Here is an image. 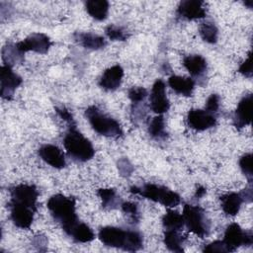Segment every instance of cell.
<instances>
[{"label": "cell", "instance_id": "ffe728a7", "mask_svg": "<svg viewBox=\"0 0 253 253\" xmlns=\"http://www.w3.org/2000/svg\"><path fill=\"white\" fill-rule=\"evenodd\" d=\"M243 202L240 193H228L220 197L222 211L228 215H236Z\"/></svg>", "mask_w": 253, "mask_h": 253}, {"label": "cell", "instance_id": "7a4b0ae2", "mask_svg": "<svg viewBox=\"0 0 253 253\" xmlns=\"http://www.w3.org/2000/svg\"><path fill=\"white\" fill-rule=\"evenodd\" d=\"M98 237L106 246L121 248L125 251L134 252L142 247V236L134 230H124L120 227L105 226L100 229Z\"/></svg>", "mask_w": 253, "mask_h": 253}, {"label": "cell", "instance_id": "44dd1931", "mask_svg": "<svg viewBox=\"0 0 253 253\" xmlns=\"http://www.w3.org/2000/svg\"><path fill=\"white\" fill-rule=\"evenodd\" d=\"M74 39L82 46L89 48V49H100V48H103L107 44V42L103 37L94 35L91 33L76 32L74 34Z\"/></svg>", "mask_w": 253, "mask_h": 253}, {"label": "cell", "instance_id": "8fae6325", "mask_svg": "<svg viewBox=\"0 0 253 253\" xmlns=\"http://www.w3.org/2000/svg\"><path fill=\"white\" fill-rule=\"evenodd\" d=\"M149 101L151 110L158 115H161L169 110L170 103L167 99L165 92V83L162 79H157L154 82L151 89Z\"/></svg>", "mask_w": 253, "mask_h": 253}, {"label": "cell", "instance_id": "5b68a950", "mask_svg": "<svg viewBox=\"0 0 253 253\" xmlns=\"http://www.w3.org/2000/svg\"><path fill=\"white\" fill-rule=\"evenodd\" d=\"M130 192L132 194L139 195V196H141L145 199L151 200L153 202L160 203L163 206L169 207V208L176 207L181 202V198L176 192L171 191L170 189H168L166 187L152 184V183L145 184L141 188L132 186L130 188Z\"/></svg>", "mask_w": 253, "mask_h": 253}, {"label": "cell", "instance_id": "e575fe53", "mask_svg": "<svg viewBox=\"0 0 253 253\" xmlns=\"http://www.w3.org/2000/svg\"><path fill=\"white\" fill-rule=\"evenodd\" d=\"M204 252H227L222 240H215L210 244L205 245Z\"/></svg>", "mask_w": 253, "mask_h": 253}, {"label": "cell", "instance_id": "9c48e42d", "mask_svg": "<svg viewBox=\"0 0 253 253\" xmlns=\"http://www.w3.org/2000/svg\"><path fill=\"white\" fill-rule=\"evenodd\" d=\"M0 82L1 97L5 100H11L16 88L22 84L23 80L17 73L13 71L11 66L4 64L0 68Z\"/></svg>", "mask_w": 253, "mask_h": 253}, {"label": "cell", "instance_id": "2e32d148", "mask_svg": "<svg viewBox=\"0 0 253 253\" xmlns=\"http://www.w3.org/2000/svg\"><path fill=\"white\" fill-rule=\"evenodd\" d=\"M252 120V95H245L238 103L233 116V124L235 127L242 128L249 125Z\"/></svg>", "mask_w": 253, "mask_h": 253}, {"label": "cell", "instance_id": "f35d334b", "mask_svg": "<svg viewBox=\"0 0 253 253\" xmlns=\"http://www.w3.org/2000/svg\"><path fill=\"white\" fill-rule=\"evenodd\" d=\"M206 194V188L203 187V186H199L196 190V194H195V197L196 198H201L203 197L204 195Z\"/></svg>", "mask_w": 253, "mask_h": 253}, {"label": "cell", "instance_id": "f546056e", "mask_svg": "<svg viewBox=\"0 0 253 253\" xmlns=\"http://www.w3.org/2000/svg\"><path fill=\"white\" fill-rule=\"evenodd\" d=\"M239 166L245 177L248 179V182H252V154L251 153H246L242 155L239 159Z\"/></svg>", "mask_w": 253, "mask_h": 253}, {"label": "cell", "instance_id": "6da1fadb", "mask_svg": "<svg viewBox=\"0 0 253 253\" xmlns=\"http://www.w3.org/2000/svg\"><path fill=\"white\" fill-rule=\"evenodd\" d=\"M46 206L52 217L60 223L65 233L70 235L73 228L80 222L75 211L74 198L56 194L48 199Z\"/></svg>", "mask_w": 253, "mask_h": 253}, {"label": "cell", "instance_id": "f1b7e54d", "mask_svg": "<svg viewBox=\"0 0 253 253\" xmlns=\"http://www.w3.org/2000/svg\"><path fill=\"white\" fill-rule=\"evenodd\" d=\"M202 39L209 43H215L218 37V30L212 22H204L199 28Z\"/></svg>", "mask_w": 253, "mask_h": 253}, {"label": "cell", "instance_id": "ac0fdd59", "mask_svg": "<svg viewBox=\"0 0 253 253\" xmlns=\"http://www.w3.org/2000/svg\"><path fill=\"white\" fill-rule=\"evenodd\" d=\"M183 65L189 71V73L197 80L205 78L207 73L208 64L206 59L200 54L187 55L183 59Z\"/></svg>", "mask_w": 253, "mask_h": 253}, {"label": "cell", "instance_id": "ba28073f", "mask_svg": "<svg viewBox=\"0 0 253 253\" xmlns=\"http://www.w3.org/2000/svg\"><path fill=\"white\" fill-rule=\"evenodd\" d=\"M11 199L9 203L30 207L37 211V200L39 192L35 185L20 184L10 189Z\"/></svg>", "mask_w": 253, "mask_h": 253}, {"label": "cell", "instance_id": "603a6c76", "mask_svg": "<svg viewBox=\"0 0 253 253\" xmlns=\"http://www.w3.org/2000/svg\"><path fill=\"white\" fill-rule=\"evenodd\" d=\"M2 59L5 65L13 66L14 64L21 63L24 60V52H22L17 44H6L2 48Z\"/></svg>", "mask_w": 253, "mask_h": 253}, {"label": "cell", "instance_id": "8992f818", "mask_svg": "<svg viewBox=\"0 0 253 253\" xmlns=\"http://www.w3.org/2000/svg\"><path fill=\"white\" fill-rule=\"evenodd\" d=\"M183 218L188 229L200 236H207L210 232V222L206 217L205 211L199 206L185 205L183 209Z\"/></svg>", "mask_w": 253, "mask_h": 253}, {"label": "cell", "instance_id": "277c9868", "mask_svg": "<svg viewBox=\"0 0 253 253\" xmlns=\"http://www.w3.org/2000/svg\"><path fill=\"white\" fill-rule=\"evenodd\" d=\"M85 116L92 128L99 134L115 138L123 135L120 124L115 119L104 114L96 106L88 107L85 111Z\"/></svg>", "mask_w": 253, "mask_h": 253}, {"label": "cell", "instance_id": "7c38bea8", "mask_svg": "<svg viewBox=\"0 0 253 253\" xmlns=\"http://www.w3.org/2000/svg\"><path fill=\"white\" fill-rule=\"evenodd\" d=\"M187 124L196 130H206L216 125V117L206 110L192 109L188 113Z\"/></svg>", "mask_w": 253, "mask_h": 253}, {"label": "cell", "instance_id": "3957f363", "mask_svg": "<svg viewBox=\"0 0 253 253\" xmlns=\"http://www.w3.org/2000/svg\"><path fill=\"white\" fill-rule=\"evenodd\" d=\"M63 145L68 155L77 161H88L95 154L91 141L77 130L75 125H70L63 138Z\"/></svg>", "mask_w": 253, "mask_h": 253}, {"label": "cell", "instance_id": "4dcf8cb0", "mask_svg": "<svg viewBox=\"0 0 253 253\" xmlns=\"http://www.w3.org/2000/svg\"><path fill=\"white\" fill-rule=\"evenodd\" d=\"M122 210L124 213L127 216V218L130 220V222H138L139 220V212L137 209V205L131 202H125L121 205Z\"/></svg>", "mask_w": 253, "mask_h": 253}, {"label": "cell", "instance_id": "9a60e30c", "mask_svg": "<svg viewBox=\"0 0 253 253\" xmlns=\"http://www.w3.org/2000/svg\"><path fill=\"white\" fill-rule=\"evenodd\" d=\"M40 157L53 168L61 169L66 165L64 154L59 147L53 144H44L39 148Z\"/></svg>", "mask_w": 253, "mask_h": 253}, {"label": "cell", "instance_id": "d590c367", "mask_svg": "<svg viewBox=\"0 0 253 253\" xmlns=\"http://www.w3.org/2000/svg\"><path fill=\"white\" fill-rule=\"evenodd\" d=\"M238 72L244 75L245 77H251L252 76V61H251V52H249L248 57L241 63V65L238 68Z\"/></svg>", "mask_w": 253, "mask_h": 253}, {"label": "cell", "instance_id": "7402d4cb", "mask_svg": "<svg viewBox=\"0 0 253 253\" xmlns=\"http://www.w3.org/2000/svg\"><path fill=\"white\" fill-rule=\"evenodd\" d=\"M87 13L98 21H103L109 13V2L106 0H88L85 2Z\"/></svg>", "mask_w": 253, "mask_h": 253}, {"label": "cell", "instance_id": "d6986e66", "mask_svg": "<svg viewBox=\"0 0 253 253\" xmlns=\"http://www.w3.org/2000/svg\"><path fill=\"white\" fill-rule=\"evenodd\" d=\"M168 85L176 93L183 96H191L195 88V81L190 77L172 75L168 79Z\"/></svg>", "mask_w": 253, "mask_h": 253}, {"label": "cell", "instance_id": "74e56055", "mask_svg": "<svg viewBox=\"0 0 253 253\" xmlns=\"http://www.w3.org/2000/svg\"><path fill=\"white\" fill-rule=\"evenodd\" d=\"M240 194H241L244 202H251L252 201V188H251V186L248 187V188H245L242 192H240Z\"/></svg>", "mask_w": 253, "mask_h": 253}, {"label": "cell", "instance_id": "8d00e7d4", "mask_svg": "<svg viewBox=\"0 0 253 253\" xmlns=\"http://www.w3.org/2000/svg\"><path fill=\"white\" fill-rule=\"evenodd\" d=\"M55 111L57 113V115L65 122H67L70 125H74V120L73 117L71 115V113L65 109V108H55Z\"/></svg>", "mask_w": 253, "mask_h": 253}, {"label": "cell", "instance_id": "d6a6232c", "mask_svg": "<svg viewBox=\"0 0 253 253\" xmlns=\"http://www.w3.org/2000/svg\"><path fill=\"white\" fill-rule=\"evenodd\" d=\"M147 96V91L143 87H132L128 90V98L132 104H140Z\"/></svg>", "mask_w": 253, "mask_h": 253}, {"label": "cell", "instance_id": "1f68e13d", "mask_svg": "<svg viewBox=\"0 0 253 253\" xmlns=\"http://www.w3.org/2000/svg\"><path fill=\"white\" fill-rule=\"evenodd\" d=\"M105 33L107 37L112 41H126L127 38L126 33L121 27L110 25L106 28Z\"/></svg>", "mask_w": 253, "mask_h": 253}, {"label": "cell", "instance_id": "4fadbf2b", "mask_svg": "<svg viewBox=\"0 0 253 253\" xmlns=\"http://www.w3.org/2000/svg\"><path fill=\"white\" fill-rule=\"evenodd\" d=\"M8 206L10 209V215L13 223L17 227L23 229L30 228L34 220V214L37 211L30 207L14 203H9Z\"/></svg>", "mask_w": 253, "mask_h": 253}, {"label": "cell", "instance_id": "cb8c5ba5", "mask_svg": "<svg viewBox=\"0 0 253 253\" xmlns=\"http://www.w3.org/2000/svg\"><path fill=\"white\" fill-rule=\"evenodd\" d=\"M98 195L102 200V206L104 209L114 210V209H117L120 205H122L120 196L117 194L115 189H112V188L99 189Z\"/></svg>", "mask_w": 253, "mask_h": 253}, {"label": "cell", "instance_id": "52a82bcc", "mask_svg": "<svg viewBox=\"0 0 253 253\" xmlns=\"http://www.w3.org/2000/svg\"><path fill=\"white\" fill-rule=\"evenodd\" d=\"M222 242L226 251L232 252L241 245H251L253 243V234L251 231H244L239 224L233 222L226 227Z\"/></svg>", "mask_w": 253, "mask_h": 253}, {"label": "cell", "instance_id": "836d02e7", "mask_svg": "<svg viewBox=\"0 0 253 253\" xmlns=\"http://www.w3.org/2000/svg\"><path fill=\"white\" fill-rule=\"evenodd\" d=\"M218 108H219V97L216 94H211L207 100L205 110L210 114L215 116Z\"/></svg>", "mask_w": 253, "mask_h": 253}, {"label": "cell", "instance_id": "4316f807", "mask_svg": "<svg viewBox=\"0 0 253 253\" xmlns=\"http://www.w3.org/2000/svg\"><path fill=\"white\" fill-rule=\"evenodd\" d=\"M70 237H72V239L76 242H81V243H85V242H90L95 238V234L93 232V230L85 223L83 222H79L71 231Z\"/></svg>", "mask_w": 253, "mask_h": 253}, {"label": "cell", "instance_id": "d4e9b609", "mask_svg": "<svg viewBox=\"0 0 253 253\" xmlns=\"http://www.w3.org/2000/svg\"><path fill=\"white\" fill-rule=\"evenodd\" d=\"M162 224L165 229L181 230L185 224L183 215L173 210H168L162 217Z\"/></svg>", "mask_w": 253, "mask_h": 253}, {"label": "cell", "instance_id": "e0dca14e", "mask_svg": "<svg viewBox=\"0 0 253 253\" xmlns=\"http://www.w3.org/2000/svg\"><path fill=\"white\" fill-rule=\"evenodd\" d=\"M123 76L124 69L121 65L116 64L103 72L99 80V85L104 90L114 91L120 87L123 80Z\"/></svg>", "mask_w": 253, "mask_h": 253}, {"label": "cell", "instance_id": "30bf717a", "mask_svg": "<svg viewBox=\"0 0 253 253\" xmlns=\"http://www.w3.org/2000/svg\"><path fill=\"white\" fill-rule=\"evenodd\" d=\"M22 52L35 51L38 53H46L51 45L49 38L42 33H34L27 37L24 41L16 43Z\"/></svg>", "mask_w": 253, "mask_h": 253}, {"label": "cell", "instance_id": "83f0119b", "mask_svg": "<svg viewBox=\"0 0 253 253\" xmlns=\"http://www.w3.org/2000/svg\"><path fill=\"white\" fill-rule=\"evenodd\" d=\"M148 133L152 138H155V139L165 138L167 133L165 131L164 118L161 115H158L151 120L148 126Z\"/></svg>", "mask_w": 253, "mask_h": 253}, {"label": "cell", "instance_id": "484cf974", "mask_svg": "<svg viewBox=\"0 0 253 253\" xmlns=\"http://www.w3.org/2000/svg\"><path fill=\"white\" fill-rule=\"evenodd\" d=\"M164 244L166 247L173 252H183L184 238L179 234L178 230L165 229L164 232Z\"/></svg>", "mask_w": 253, "mask_h": 253}, {"label": "cell", "instance_id": "5bb4252c", "mask_svg": "<svg viewBox=\"0 0 253 253\" xmlns=\"http://www.w3.org/2000/svg\"><path fill=\"white\" fill-rule=\"evenodd\" d=\"M204 2L200 0H185L177 8V16L186 20H196L206 17Z\"/></svg>", "mask_w": 253, "mask_h": 253}]
</instances>
